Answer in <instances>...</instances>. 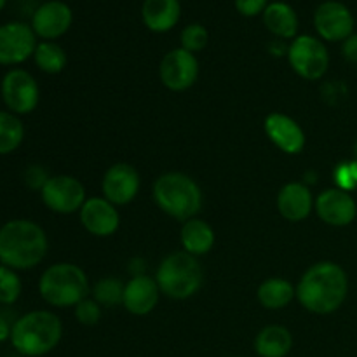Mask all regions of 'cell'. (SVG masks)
Instances as JSON below:
<instances>
[{
  "label": "cell",
  "instance_id": "1",
  "mask_svg": "<svg viewBox=\"0 0 357 357\" xmlns=\"http://www.w3.org/2000/svg\"><path fill=\"white\" fill-rule=\"evenodd\" d=\"M349 293V279L335 261H319L307 268L296 284V300L305 310L328 316L344 305Z\"/></svg>",
  "mask_w": 357,
  "mask_h": 357
},
{
  "label": "cell",
  "instance_id": "2",
  "mask_svg": "<svg viewBox=\"0 0 357 357\" xmlns=\"http://www.w3.org/2000/svg\"><path fill=\"white\" fill-rule=\"evenodd\" d=\"M47 251V234L33 220L14 218L0 227V265L31 271L44 261Z\"/></svg>",
  "mask_w": 357,
  "mask_h": 357
},
{
  "label": "cell",
  "instance_id": "3",
  "mask_svg": "<svg viewBox=\"0 0 357 357\" xmlns=\"http://www.w3.org/2000/svg\"><path fill=\"white\" fill-rule=\"evenodd\" d=\"M63 338V323L51 310H31L13 323L10 345L23 357H42L54 351Z\"/></svg>",
  "mask_w": 357,
  "mask_h": 357
},
{
  "label": "cell",
  "instance_id": "4",
  "mask_svg": "<svg viewBox=\"0 0 357 357\" xmlns=\"http://www.w3.org/2000/svg\"><path fill=\"white\" fill-rule=\"evenodd\" d=\"M153 201L162 213L178 222L195 218L202 209V190L194 178L171 171L160 174L153 183Z\"/></svg>",
  "mask_w": 357,
  "mask_h": 357
},
{
  "label": "cell",
  "instance_id": "5",
  "mask_svg": "<svg viewBox=\"0 0 357 357\" xmlns=\"http://www.w3.org/2000/svg\"><path fill=\"white\" fill-rule=\"evenodd\" d=\"M38 293L47 305L56 309L75 307L91 293L89 279L79 265L59 261L42 272Z\"/></svg>",
  "mask_w": 357,
  "mask_h": 357
},
{
  "label": "cell",
  "instance_id": "6",
  "mask_svg": "<svg viewBox=\"0 0 357 357\" xmlns=\"http://www.w3.org/2000/svg\"><path fill=\"white\" fill-rule=\"evenodd\" d=\"M155 281L160 293L173 300H187L197 295L204 284V271L197 257L187 251H174L159 264Z\"/></svg>",
  "mask_w": 357,
  "mask_h": 357
},
{
  "label": "cell",
  "instance_id": "7",
  "mask_svg": "<svg viewBox=\"0 0 357 357\" xmlns=\"http://www.w3.org/2000/svg\"><path fill=\"white\" fill-rule=\"evenodd\" d=\"M288 61L295 73L302 79L319 80L330 68V52L319 37L314 35H298L289 42Z\"/></svg>",
  "mask_w": 357,
  "mask_h": 357
},
{
  "label": "cell",
  "instance_id": "8",
  "mask_svg": "<svg viewBox=\"0 0 357 357\" xmlns=\"http://www.w3.org/2000/svg\"><path fill=\"white\" fill-rule=\"evenodd\" d=\"M0 98L9 112L28 115L38 107L40 87L37 79L24 68H9L0 80Z\"/></svg>",
  "mask_w": 357,
  "mask_h": 357
},
{
  "label": "cell",
  "instance_id": "9",
  "mask_svg": "<svg viewBox=\"0 0 357 357\" xmlns=\"http://www.w3.org/2000/svg\"><path fill=\"white\" fill-rule=\"evenodd\" d=\"M40 199L45 208L58 215H72L80 211L86 197L82 181L70 174H54L40 190Z\"/></svg>",
  "mask_w": 357,
  "mask_h": 357
},
{
  "label": "cell",
  "instance_id": "10",
  "mask_svg": "<svg viewBox=\"0 0 357 357\" xmlns=\"http://www.w3.org/2000/svg\"><path fill=\"white\" fill-rule=\"evenodd\" d=\"M37 35L30 24L23 21H9L0 24V66L16 68L33 58L37 49Z\"/></svg>",
  "mask_w": 357,
  "mask_h": 357
},
{
  "label": "cell",
  "instance_id": "11",
  "mask_svg": "<svg viewBox=\"0 0 357 357\" xmlns=\"http://www.w3.org/2000/svg\"><path fill=\"white\" fill-rule=\"evenodd\" d=\"M354 14L338 0H324L314 10V28L321 40L344 42L354 33Z\"/></svg>",
  "mask_w": 357,
  "mask_h": 357
},
{
  "label": "cell",
  "instance_id": "12",
  "mask_svg": "<svg viewBox=\"0 0 357 357\" xmlns=\"http://www.w3.org/2000/svg\"><path fill=\"white\" fill-rule=\"evenodd\" d=\"M159 77L164 87L174 93L187 91L197 82L199 61L194 52L185 51L183 47L171 49L164 54L159 65Z\"/></svg>",
  "mask_w": 357,
  "mask_h": 357
},
{
  "label": "cell",
  "instance_id": "13",
  "mask_svg": "<svg viewBox=\"0 0 357 357\" xmlns=\"http://www.w3.org/2000/svg\"><path fill=\"white\" fill-rule=\"evenodd\" d=\"M73 23L72 7L63 0H47L35 9L31 30L42 40H56L70 30Z\"/></svg>",
  "mask_w": 357,
  "mask_h": 357
},
{
  "label": "cell",
  "instance_id": "14",
  "mask_svg": "<svg viewBox=\"0 0 357 357\" xmlns=\"http://www.w3.org/2000/svg\"><path fill=\"white\" fill-rule=\"evenodd\" d=\"M139 173L135 166L128 162H117L108 167L101 180L103 197L114 206H126L139 192Z\"/></svg>",
  "mask_w": 357,
  "mask_h": 357
},
{
  "label": "cell",
  "instance_id": "15",
  "mask_svg": "<svg viewBox=\"0 0 357 357\" xmlns=\"http://www.w3.org/2000/svg\"><path fill=\"white\" fill-rule=\"evenodd\" d=\"M321 222L330 227H347L357 216V204L351 192L340 188H326L319 194L314 204Z\"/></svg>",
  "mask_w": 357,
  "mask_h": 357
},
{
  "label": "cell",
  "instance_id": "16",
  "mask_svg": "<svg viewBox=\"0 0 357 357\" xmlns=\"http://www.w3.org/2000/svg\"><path fill=\"white\" fill-rule=\"evenodd\" d=\"M84 229L96 237H110L121 227V215L117 206L105 197H91L84 202L79 211Z\"/></svg>",
  "mask_w": 357,
  "mask_h": 357
},
{
  "label": "cell",
  "instance_id": "17",
  "mask_svg": "<svg viewBox=\"0 0 357 357\" xmlns=\"http://www.w3.org/2000/svg\"><path fill=\"white\" fill-rule=\"evenodd\" d=\"M264 129L268 139L288 155H296L305 146L307 138L302 126L289 115L281 114V112L268 114L264 122Z\"/></svg>",
  "mask_w": 357,
  "mask_h": 357
},
{
  "label": "cell",
  "instance_id": "18",
  "mask_svg": "<svg viewBox=\"0 0 357 357\" xmlns=\"http://www.w3.org/2000/svg\"><path fill=\"white\" fill-rule=\"evenodd\" d=\"M159 296L160 289L155 278H150L149 274L132 275L126 282L122 305L132 316H146L157 307Z\"/></svg>",
  "mask_w": 357,
  "mask_h": 357
},
{
  "label": "cell",
  "instance_id": "19",
  "mask_svg": "<svg viewBox=\"0 0 357 357\" xmlns=\"http://www.w3.org/2000/svg\"><path fill=\"white\" fill-rule=\"evenodd\" d=\"M314 204L316 201H314L310 187L302 181L286 183L278 194V211L288 222H303L312 213Z\"/></svg>",
  "mask_w": 357,
  "mask_h": 357
},
{
  "label": "cell",
  "instance_id": "20",
  "mask_svg": "<svg viewBox=\"0 0 357 357\" xmlns=\"http://www.w3.org/2000/svg\"><path fill=\"white\" fill-rule=\"evenodd\" d=\"M181 17L180 0H143L142 20L149 30L166 33L178 24Z\"/></svg>",
  "mask_w": 357,
  "mask_h": 357
},
{
  "label": "cell",
  "instance_id": "21",
  "mask_svg": "<svg viewBox=\"0 0 357 357\" xmlns=\"http://www.w3.org/2000/svg\"><path fill=\"white\" fill-rule=\"evenodd\" d=\"M264 17V24L275 38L281 40H293L298 37L300 20L296 10L289 6L288 2L282 0H275L267 6V9L261 14Z\"/></svg>",
  "mask_w": 357,
  "mask_h": 357
},
{
  "label": "cell",
  "instance_id": "22",
  "mask_svg": "<svg viewBox=\"0 0 357 357\" xmlns=\"http://www.w3.org/2000/svg\"><path fill=\"white\" fill-rule=\"evenodd\" d=\"M180 241L183 251L194 255V257H202L215 246V230L208 222L195 216L181 225Z\"/></svg>",
  "mask_w": 357,
  "mask_h": 357
},
{
  "label": "cell",
  "instance_id": "23",
  "mask_svg": "<svg viewBox=\"0 0 357 357\" xmlns=\"http://www.w3.org/2000/svg\"><path fill=\"white\" fill-rule=\"evenodd\" d=\"M293 349L291 331L281 324H271L258 331L255 352L260 357H286Z\"/></svg>",
  "mask_w": 357,
  "mask_h": 357
},
{
  "label": "cell",
  "instance_id": "24",
  "mask_svg": "<svg viewBox=\"0 0 357 357\" xmlns=\"http://www.w3.org/2000/svg\"><path fill=\"white\" fill-rule=\"evenodd\" d=\"M257 296L264 309L281 310L296 298V286L284 278H268L258 286Z\"/></svg>",
  "mask_w": 357,
  "mask_h": 357
},
{
  "label": "cell",
  "instance_id": "25",
  "mask_svg": "<svg viewBox=\"0 0 357 357\" xmlns=\"http://www.w3.org/2000/svg\"><path fill=\"white\" fill-rule=\"evenodd\" d=\"M33 61L40 72L47 75H58L66 68L68 56L66 51L54 40H42L33 52Z\"/></svg>",
  "mask_w": 357,
  "mask_h": 357
},
{
  "label": "cell",
  "instance_id": "26",
  "mask_svg": "<svg viewBox=\"0 0 357 357\" xmlns=\"http://www.w3.org/2000/svg\"><path fill=\"white\" fill-rule=\"evenodd\" d=\"M24 139V124L20 115L0 110V155L16 152Z\"/></svg>",
  "mask_w": 357,
  "mask_h": 357
},
{
  "label": "cell",
  "instance_id": "27",
  "mask_svg": "<svg viewBox=\"0 0 357 357\" xmlns=\"http://www.w3.org/2000/svg\"><path fill=\"white\" fill-rule=\"evenodd\" d=\"M124 288L126 284L119 278H101L100 281L93 286L91 293H93V298L96 300L101 307H117L122 305Z\"/></svg>",
  "mask_w": 357,
  "mask_h": 357
},
{
  "label": "cell",
  "instance_id": "28",
  "mask_svg": "<svg viewBox=\"0 0 357 357\" xmlns=\"http://www.w3.org/2000/svg\"><path fill=\"white\" fill-rule=\"evenodd\" d=\"M23 293V281L14 268L0 265V305H14Z\"/></svg>",
  "mask_w": 357,
  "mask_h": 357
},
{
  "label": "cell",
  "instance_id": "29",
  "mask_svg": "<svg viewBox=\"0 0 357 357\" xmlns=\"http://www.w3.org/2000/svg\"><path fill=\"white\" fill-rule=\"evenodd\" d=\"M181 47L188 52H199L208 45L209 42V33L208 28L201 23H190L181 30L180 33Z\"/></svg>",
  "mask_w": 357,
  "mask_h": 357
},
{
  "label": "cell",
  "instance_id": "30",
  "mask_svg": "<svg viewBox=\"0 0 357 357\" xmlns=\"http://www.w3.org/2000/svg\"><path fill=\"white\" fill-rule=\"evenodd\" d=\"M333 180L337 188L345 192H352L357 188V162L352 160H344L338 164L333 171Z\"/></svg>",
  "mask_w": 357,
  "mask_h": 357
},
{
  "label": "cell",
  "instance_id": "31",
  "mask_svg": "<svg viewBox=\"0 0 357 357\" xmlns=\"http://www.w3.org/2000/svg\"><path fill=\"white\" fill-rule=\"evenodd\" d=\"M75 319L84 326H94L101 319V305L94 298H84L75 305Z\"/></svg>",
  "mask_w": 357,
  "mask_h": 357
},
{
  "label": "cell",
  "instance_id": "32",
  "mask_svg": "<svg viewBox=\"0 0 357 357\" xmlns=\"http://www.w3.org/2000/svg\"><path fill=\"white\" fill-rule=\"evenodd\" d=\"M49 178L51 176H49L45 167H42L40 164H31V166H28L26 169H24V174H23L24 185H26L28 188H31V190H38V192L44 188V185L47 183Z\"/></svg>",
  "mask_w": 357,
  "mask_h": 357
},
{
  "label": "cell",
  "instance_id": "33",
  "mask_svg": "<svg viewBox=\"0 0 357 357\" xmlns=\"http://www.w3.org/2000/svg\"><path fill=\"white\" fill-rule=\"evenodd\" d=\"M237 13L246 17H255L264 14L271 0H234Z\"/></svg>",
  "mask_w": 357,
  "mask_h": 357
},
{
  "label": "cell",
  "instance_id": "34",
  "mask_svg": "<svg viewBox=\"0 0 357 357\" xmlns=\"http://www.w3.org/2000/svg\"><path fill=\"white\" fill-rule=\"evenodd\" d=\"M342 54L347 61L357 63V33H352L351 37L342 42Z\"/></svg>",
  "mask_w": 357,
  "mask_h": 357
},
{
  "label": "cell",
  "instance_id": "35",
  "mask_svg": "<svg viewBox=\"0 0 357 357\" xmlns=\"http://www.w3.org/2000/svg\"><path fill=\"white\" fill-rule=\"evenodd\" d=\"M10 331H13V323L0 314V345L10 340Z\"/></svg>",
  "mask_w": 357,
  "mask_h": 357
},
{
  "label": "cell",
  "instance_id": "36",
  "mask_svg": "<svg viewBox=\"0 0 357 357\" xmlns=\"http://www.w3.org/2000/svg\"><path fill=\"white\" fill-rule=\"evenodd\" d=\"M288 47L289 44H286L281 38H275V40H272L271 44H268V51L274 56H288Z\"/></svg>",
  "mask_w": 357,
  "mask_h": 357
},
{
  "label": "cell",
  "instance_id": "37",
  "mask_svg": "<svg viewBox=\"0 0 357 357\" xmlns=\"http://www.w3.org/2000/svg\"><path fill=\"white\" fill-rule=\"evenodd\" d=\"M6 3H7V0H0V10H2L3 7H6Z\"/></svg>",
  "mask_w": 357,
  "mask_h": 357
},
{
  "label": "cell",
  "instance_id": "38",
  "mask_svg": "<svg viewBox=\"0 0 357 357\" xmlns=\"http://www.w3.org/2000/svg\"><path fill=\"white\" fill-rule=\"evenodd\" d=\"M354 160L357 162V142L354 143Z\"/></svg>",
  "mask_w": 357,
  "mask_h": 357
},
{
  "label": "cell",
  "instance_id": "39",
  "mask_svg": "<svg viewBox=\"0 0 357 357\" xmlns=\"http://www.w3.org/2000/svg\"><path fill=\"white\" fill-rule=\"evenodd\" d=\"M230 357H241V356H230Z\"/></svg>",
  "mask_w": 357,
  "mask_h": 357
}]
</instances>
